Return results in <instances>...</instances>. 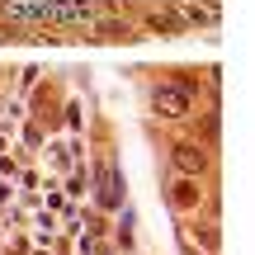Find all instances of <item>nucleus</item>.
<instances>
[{"instance_id": "f257e3e1", "label": "nucleus", "mask_w": 255, "mask_h": 255, "mask_svg": "<svg viewBox=\"0 0 255 255\" xmlns=\"http://www.w3.org/2000/svg\"><path fill=\"white\" fill-rule=\"evenodd\" d=\"M170 161H175V170H184V175H203V170H208V156H203L194 142H175L170 146Z\"/></svg>"}, {"instance_id": "f03ea898", "label": "nucleus", "mask_w": 255, "mask_h": 255, "mask_svg": "<svg viewBox=\"0 0 255 255\" xmlns=\"http://www.w3.org/2000/svg\"><path fill=\"white\" fill-rule=\"evenodd\" d=\"M151 100H156V109H161V114H170V119H180V114L189 109V95H184L180 85H156V95H151Z\"/></svg>"}, {"instance_id": "7ed1b4c3", "label": "nucleus", "mask_w": 255, "mask_h": 255, "mask_svg": "<svg viewBox=\"0 0 255 255\" xmlns=\"http://www.w3.org/2000/svg\"><path fill=\"white\" fill-rule=\"evenodd\" d=\"M170 203H175V208H194V203H199V189H194V184H175Z\"/></svg>"}]
</instances>
